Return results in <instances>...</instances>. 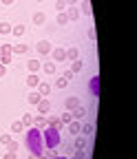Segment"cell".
Returning a JSON list of instances; mask_svg holds the SVG:
<instances>
[{
  "label": "cell",
  "instance_id": "24",
  "mask_svg": "<svg viewBox=\"0 0 137 159\" xmlns=\"http://www.w3.org/2000/svg\"><path fill=\"white\" fill-rule=\"evenodd\" d=\"M11 31V25L9 22H0V33H9Z\"/></svg>",
  "mask_w": 137,
  "mask_h": 159
},
{
  "label": "cell",
  "instance_id": "9",
  "mask_svg": "<svg viewBox=\"0 0 137 159\" xmlns=\"http://www.w3.org/2000/svg\"><path fill=\"white\" fill-rule=\"evenodd\" d=\"M38 51H40V53H51V44L44 40V42H40V44H38Z\"/></svg>",
  "mask_w": 137,
  "mask_h": 159
},
{
  "label": "cell",
  "instance_id": "12",
  "mask_svg": "<svg viewBox=\"0 0 137 159\" xmlns=\"http://www.w3.org/2000/svg\"><path fill=\"white\" fill-rule=\"evenodd\" d=\"M91 91H93V93H97V91H100V77H97V75L91 80Z\"/></svg>",
  "mask_w": 137,
  "mask_h": 159
},
{
  "label": "cell",
  "instance_id": "11",
  "mask_svg": "<svg viewBox=\"0 0 137 159\" xmlns=\"http://www.w3.org/2000/svg\"><path fill=\"white\" fill-rule=\"evenodd\" d=\"M33 22H35V25H44V22H47V16H44V13H35V16H33Z\"/></svg>",
  "mask_w": 137,
  "mask_h": 159
},
{
  "label": "cell",
  "instance_id": "18",
  "mask_svg": "<svg viewBox=\"0 0 137 159\" xmlns=\"http://www.w3.org/2000/svg\"><path fill=\"white\" fill-rule=\"evenodd\" d=\"M11 33H13V35H22V33H25V27H22V25H16V27H11Z\"/></svg>",
  "mask_w": 137,
  "mask_h": 159
},
{
  "label": "cell",
  "instance_id": "25",
  "mask_svg": "<svg viewBox=\"0 0 137 159\" xmlns=\"http://www.w3.org/2000/svg\"><path fill=\"white\" fill-rule=\"evenodd\" d=\"M27 51V47L25 44H18V47H11V53H25Z\"/></svg>",
  "mask_w": 137,
  "mask_h": 159
},
{
  "label": "cell",
  "instance_id": "16",
  "mask_svg": "<svg viewBox=\"0 0 137 159\" xmlns=\"http://www.w3.org/2000/svg\"><path fill=\"white\" fill-rule=\"evenodd\" d=\"M66 22H69V18H66V13H64V11H60V13H57V25L62 27V25H66Z\"/></svg>",
  "mask_w": 137,
  "mask_h": 159
},
{
  "label": "cell",
  "instance_id": "14",
  "mask_svg": "<svg viewBox=\"0 0 137 159\" xmlns=\"http://www.w3.org/2000/svg\"><path fill=\"white\" fill-rule=\"evenodd\" d=\"M38 89H40V95H49V91H51V86H49L47 82H40V84H38Z\"/></svg>",
  "mask_w": 137,
  "mask_h": 159
},
{
  "label": "cell",
  "instance_id": "38",
  "mask_svg": "<svg viewBox=\"0 0 137 159\" xmlns=\"http://www.w3.org/2000/svg\"><path fill=\"white\" fill-rule=\"evenodd\" d=\"M64 2H66V5H75V2H77V0H64Z\"/></svg>",
  "mask_w": 137,
  "mask_h": 159
},
{
  "label": "cell",
  "instance_id": "17",
  "mask_svg": "<svg viewBox=\"0 0 137 159\" xmlns=\"http://www.w3.org/2000/svg\"><path fill=\"white\" fill-rule=\"evenodd\" d=\"M40 99H42V95H40V93H29V102H31V104H38Z\"/></svg>",
  "mask_w": 137,
  "mask_h": 159
},
{
  "label": "cell",
  "instance_id": "10",
  "mask_svg": "<svg viewBox=\"0 0 137 159\" xmlns=\"http://www.w3.org/2000/svg\"><path fill=\"white\" fill-rule=\"evenodd\" d=\"M27 66H29V71H31V73H35L38 69H40V62H38V60H29Z\"/></svg>",
  "mask_w": 137,
  "mask_h": 159
},
{
  "label": "cell",
  "instance_id": "15",
  "mask_svg": "<svg viewBox=\"0 0 137 159\" xmlns=\"http://www.w3.org/2000/svg\"><path fill=\"white\" fill-rule=\"evenodd\" d=\"M84 146H86V139H84V137H77V139H75V148H77V150H84Z\"/></svg>",
  "mask_w": 137,
  "mask_h": 159
},
{
  "label": "cell",
  "instance_id": "33",
  "mask_svg": "<svg viewBox=\"0 0 137 159\" xmlns=\"http://www.w3.org/2000/svg\"><path fill=\"white\" fill-rule=\"evenodd\" d=\"M86 16H91V5H89V0H84V9H82Z\"/></svg>",
  "mask_w": 137,
  "mask_h": 159
},
{
  "label": "cell",
  "instance_id": "37",
  "mask_svg": "<svg viewBox=\"0 0 137 159\" xmlns=\"http://www.w3.org/2000/svg\"><path fill=\"white\" fill-rule=\"evenodd\" d=\"M73 159H84V152H82V150H77V152H75V157H73Z\"/></svg>",
  "mask_w": 137,
  "mask_h": 159
},
{
  "label": "cell",
  "instance_id": "31",
  "mask_svg": "<svg viewBox=\"0 0 137 159\" xmlns=\"http://www.w3.org/2000/svg\"><path fill=\"white\" fill-rule=\"evenodd\" d=\"M66 57H71V60H77V49H69V51H66Z\"/></svg>",
  "mask_w": 137,
  "mask_h": 159
},
{
  "label": "cell",
  "instance_id": "5",
  "mask_svg": "<svg viewBox=\"0 0 137 159\" xmlns=\"http://www.w3.org/2000/svg\"><path fill=\"white\" fill-rule=\"evenodd\" d=\"M35 106H38V111H40L42 115H47V113H49V108H51V102H49V99H40V102H38Z\"/></svg>",
  "mask_w": 137,
  "mask_h": 159
},
{
  "label": "cell",
  "instance_id": "21",
  "mask_svg": "<svg viewBox=\"0 0 137 159\" xmlns=\"http://www.w3.org/2000/svg\"><path fill=\"white\" fill-rule=\"evenodd\" d=\"M60 122H62V124H69V122H73L71 113H62V115H60Z\"/></svg>",
  "mask_w": 137,
  "mask_h": 159
},
{
  "label": "cell",
  "instance_id": "28",
  "mask_svg": "<svg viewBox=\"0 0 137 159\" xmlns=\"http://www.w3.org/2000/svg\"><path fill=\"white\" fill-rule=\"evenodd\" d=\"M60 126H62L60 117H53V119H51V128H60Z\"/></svg>",
  "mask_w": 137,
  "mask_h": 159
},
{
  "label": "cell",
  "instance_id": "42",
  "mask_svg": "<svg viewBox=\"0 0 137 159\" xmlns=\"http://www.w3.org/2000/svg\"><path fill=\"white\" fill-rule=\"evenodd\" d=\"M35 2H42V0H35Z\"/></svg>",
  "mask_w": 137,
  "mask_h": 159
},
{
  "label": "cell",
  "instance_id": "29",
  "mask_svg": "<svg viewBox=\"0 0 137 159\" xmlns=\"http://www.w3.org/2000/svg\"><path fill=\"white\" fill-rule=\"evenodd\" d=\"M66 84H69L66 80H64V77H60V80H57V82H55V89H64Z\"/></svg>",
  "mask_w": 137,
  "mask_h": 159
},
{
  "label": "cell",
  "instance_id": "7",
  "mask_svg": "<svg viewBox=\"0 0 137 159\" xmlns=\"http://www.w3.org/2000/svg\"><path fill=\"white\" fill-rule=\"evenodd\" d=\"M77 106H80V99H77V97H69V99H66V108H69V111H73V108H77Z\"/></svg>",
  "mask_w": 137,
  "mask_h": 159
},
{
  "label": "cell",
  "instance_id": "26",
  "mask_svg": "<svg viewBox=\"0 0 137 159\" xmlns=\"http://www.w3.org/2000/svg\"><path fill=\"white\" fill-rule=\"evenodd\" d=\"M31 124H33V117L31 115H25L22 117V126H31Z\"/></svg>",
  "mask_w": 137,
  "mask_h": 159
},
{
  "label": "cell",
  "instance_id": "23",
  "mask_svg": "<svg viewBox=\"0 0 137 159\" xmlns=\"http://www.w3.org/2000/svg\"><path fill=\"white\" fill-rule=\"evenodd\" d=\"M44 73H49V75L55 73V64H53V62H47V64H44Z\"/></svg>",
  "mask_w": 137,
  "mask_h": 159
},
{
  "label": "cell",
  "instance_id": "32",
  "mask_svg": "<svg viewBox=\"0 0 137 159\" xmlns=\"http://www.w3.org/2000/svg\"><path fill=\"white\" fill-rule=\"evenodd\" d=\"M82 133H84V135H91V133H93V124H86V126L82 128Z\"/></svg>",
  "mask_w": 137,
  "mask_h": 159
},
{
  "label": "cell",
  "instance_id": "4",
  "mask_svg": "<svg viewBox=\"0 0 137 159\" xmlns=\"http://www.w3.org/2000/svg\"><path fill=\"white\" fill-rule=\"evenodd\" d=\"M84 115H86V108H82V106L73 108V113H71V117L75 119V122H80V119H84Z\"/></svg>",
  "mask_w": 137,
  "mask_h": 159
},
{
  "label": "cell",
  "instance_id": "27",
  "mask_svg": "<svg viewBox=\"0 0 137 159\" xmlns=\"http://www.w3.org/2000/svg\"><path fill=\"white\" fill-rule=\"evenodd\" d=\"M22 128H25V126H22V122H13V126H11V130H13V133H20Z\"/></svg>",
  "mask_w": 137,
  "mask_h": 159
},
{
  "label": "cell",
  "instance_id": "3",
  "mask_svg": "<svg viewBox=\"0 0 137 159\" xmlns=\"http://www.w3.org/2000/svg\"><path fill=\"white\" fill-rule=\"evenodd\" d=\"M9 60H11V47L2 44L0 47V64H9Z\"/></svg>",
  "mask_w": 137,
  "mask_h": 159
},
{
  "label": "cell",
  "instance_id": "8",
  "mask_svg": "<svg viewBox=\"0 0 137 159\" xmlns=\"http://www.w3.org/2000/svg\"><path fill=\"white\" fill-rule=\"evenodd\" d=\"M27 84H29V86H38V84H40V77H38L35 73H31V75L27 77Z\"/></svg>",
  "mask_w": 137,
  "mask_h": 159
},
{
  "label": "cell",
  "instance_id": "35",
  "mask_svg": "<svg viewBox=\"0 0 137 159\" xmlns=\"http://www.w3.org/2000/svg\"><path fill=\"white\" fill-rule=\"evenodd\" d=\"M2 159H16V152H13V150H7V152H5V157H2Z\"/></svg>",
  "mask_w": 137,
  "mask_h": 159
},
{
  "label": "cell",
  "instance_id": "34",
  "mask_svg": "<svg viewBox=\"0 0 137 159\" xmlns=\"http://www.w3.org/2000/svg\"><path fill=\"white\" fill-rule=\"evenodd\" d=\"M0 142H2V144H9V142H11V135H7V133H5L2 137H0Z\"/></svg>",
  "mask_w": 137,
  "mask_h": 159
},
{
  "label": "cell",
  "instance_id": "36",
  "mask_svg": "<svg viewBox=\"0 0 137 159\" xmlns=\"http://www.w3.org/2000/svg\"><path fill=\"white\" fill-rule=\"evenodd\" d=\"M7 146H9V150H13V152H16V148H18V144H16V142H9Z\"/></svg>",
  "mask_w": 137,
  "mask_h": 159
},
{
  "label": "cell",
  "instance_id": "2",
  "mask_svg": "<svg viewBox=\"0 0 137 159\" xmlns=\"http://www.w3.org/2000/svg\"><path fill=\"white\" fill-rule=\"evenodd\" d=\"M42 144H44V148H49V150H53L57 144H60V130L57 128H44V133H42Z\"/></svg>",
  "mask_w": 137,
  "mask_h": 159
},
{
  "label": "cell",
  "instance_id": "40",
  "mask_svg": "<svg viewBox=\"0 0 137 159\" xmlns=\"http://www.w3.org/2000/svg\"><path fill=\"white\" fill-rule=\"evenodd\" d=\"M2 2H5V5H11V2H13V0H2Z\"/></svg>",
  "mask_w": 137,
  "mask_h": 159
},
{
  "label": "cell",
  "instance_id": "22",
  "mask_svg": "<svg viewBox=\"0 0 137 159\" xmlns=\"http://www.w3.org/2000/svg\"><path fill=\"white\" fill-rule=\"evenodd\" d=\"M69 130L71 133H80V122H69Z\"/></svg>",
  "mask_w": 137,
  "mask_h": 159
},
{
  "label": "cell",
  "instance_id": "39",
  "mask_svg": "<svg viewBox=\"0 0 137 159\" xmlns=\"http://www.w3.org/2000/svg\"><path fill=\"white\" fill-rule=\"evenodd\" d=\"M0 75H5V64H0Z\"/></svg>",
  "mask_w": 137,
  "mask_h": 159
},
{
  "label": "cell",
  "instance_id": "41",
  "mask_svg": "<svg viewBox=\"0 0 137 159\" xmlns=\"http://www.w3.org/2000/svg\"><path fill=\"white\" fill-rule=\"evenodd\" d=\"M53 159H66V157H53Z\"/></svg>",
  "mask_w": 137,
  "mask_h": 159
},
{
  "label": "cell",
  "instance_id": "6",
  "mask_svg": "<svg viewBox=\"0 0 137 159\" xmlns=\"http://www.w3.org/2000/svg\"><path fill=\"white\" fill-rule=\"evenodd\" d=\"M51 51H53V60H55V62L66 60V51H64V49H51Z\"/></svg>",
  "mask_w": 137,
  "mask_h": 159
},
{
  "label": "cell",
  "instance_id": "13",
  "mask_svg": "<svg viewBox=\"0 0 137 159\" xmlns=\"http://www.w3.org/2000/svg\"><path fill=\"white\" fill-rule=\"evenodd\" d=\"M66 18H69V20H77V18H80V11H77L75 7H71L69 13H66Z\"/></svg>",
  "mask_w": 137,
  "mask_h": 159
},
{
  "label": "cell",
  "instance_id": "19",
  "mask_svg": "<svg viewBox=\"0 0 137 159\" xmlns=\"http://www.w3.org/2000/svg\"><path fill=\"white\" fill-rule=\"evenodd\" d=\"M33 122H35V128H42V126H47V119H44L42 115H40V117H35Z\"/></svg>",
  "mask_w": 137,
  "mask_h": 159
},
{
  "label": "cell",
  "instance_id": "20",
  "mask_svg": "<svg viewBox=\"0 0 137 159\" xmlns=\"http://www.w3.org/2000/svg\"><path fill=\"white\" fill-rule=\"evenodd\" d=\"M80 71H82V62H80V60H75L73 66H71V73H80Z\"/></svg>",
  "mask_w": 137,
  "mask_h": 159
},
{
  "label": "cell",
  "instance_id": "1",
  "mask_svg": "<svg viewBox=\"0 0 137 159\" xmlns=\"http://www.w3.org/2000/svg\"><path fill=\"white\" fill-rule=\"evenodd\" d=\"M27 148H29L33 155H42L44 144H42V130H40V128L27 130Z\"/></svg>",
  "mask_w": 137,
  "mask_h": 159
},
{
  "label": "cell",
  "instance_id": "30",
  "mask_svg": "<svg viewBox=\"0 0 137 159\" xmlns=\"http://www.w3.org/2000/svg\"><path fill=\"white\" fill-rule=\"evenodd\" d=\"M55 9H57V11H64V9H66V2H64V0H57V2H55Z\"/></svg>",
  "mask_w": 137,
  "mask_h": 159
}]
</instances>
